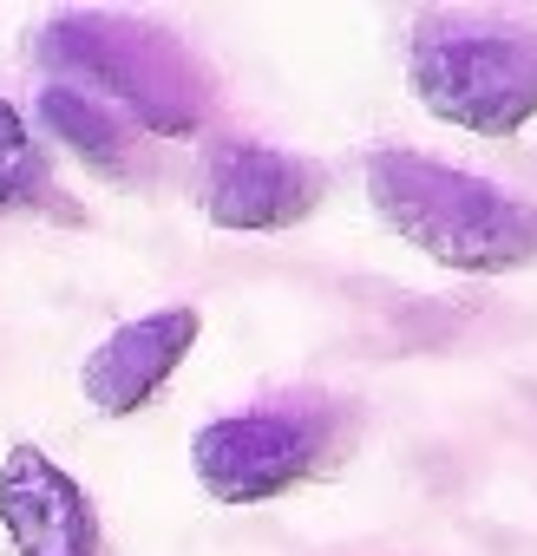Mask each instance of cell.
<instances>
[{"mask_svg":"<svg viewBox=\"0 0 537 556\" xmlns=\"http://www.w3.org/2000/svg\"><path fill=\"white\" fill-rule=\"evenodd\" d=\"M367 203L380 223L459 275H511L537 262V203L472 177L426 151H374L367 157Z\"/></svg>","mask_w":537,"mask_h":556,"instance_id":"2","label":"cell"},{"mask_svg":"<svg viewBox=\"0 0 537 556\" xmlns=\"http://www.w3.org/2000/svg\"><path fill=\"white\" fill-rule=\"evenodd\" d=\"M40 66L47 79L112 105L151 138H197L216 118V73L210 60L145 14L112 8H66L40 27Z\"/></svg>","mask_w":537,"mask_h":556,"instance_id":"1","label":"cell"},{"mask_svg":"<svg viewBox=\"0 0 537 556\" xmlns=\"http://www.w3.org/2000/svg\"><path fill=\"white\" fill-rule=\"evenodd\" d=\"M413 99L478 138H511L537 118V27L498 14H420L407 47Z\"/></svg>","mask_w":537,"mask_h":556,"instance_id":"4","label":"cell"},{"mask_svg":"<svg viewBox=\"0 0 537 556\" xmlns=\"http://www.w3.org/2000/svg\"><path fill=\"white\" fill-rule=\"evenodd\" d=\"M34 112H40V131L60 138L73 157H86L99 177H132L138 157H145V131L132 118H118L112 105H99V99H86V92H73L60 79L40 86Z\"/></svg>","mask_w":537,"mask_h":556,"instance_id":"8","label":"cell"},{"mask_svg":"<svg viewBox=\"0 0 537 556\" xmlns=\"http://www.w3.org/2000/svg\"><path fill=\"white\" fill-rule=\"evenodd\" d=\"M0 210H53L66 216V197L53 184V157L21 118V105L0 99Z\"/></svg>","mask_w":537,"mask_h":556,"instance_id":"9","label":"cell"},{"mask_svg":"<svg viewBox=\"0 0 537 556\" xmlns=\"http://www.w3.org/2000/svg\"><path fill=\"white\" fill-rule=\"evenodd\" d=\"M197 334H203V315H197L190 302L151 308V315L112 328V334L86 354V367H79L86 406L105 413V419H125V413L151 406V393L184 367V354L197 348Z\"/></svg>","mask_w":537,"mask_h":556,"instance_id":"7","label":"cell"},{"mask_svg":"<svg viewBox=\"0 0 537 556\" xmlns=\"http://www.w3.org/2000/svg\"><path fill=\"white\" fill-rule=\"evenodd\" d=\"M328 170L309 151L262 138H216L197 177V203L216 229H296L322 210Z\"/></svg>","mask_w":537,"mask_h":556,"instance_id":"5","label":"cell"},{"mask_svg":"<svg viewBox=\"0 0 537 556\" xmlns=\"http://www.w3.org/2000/svg\"><path fill=\"white\" fill-rule=\"evenodd\" d=\"M0 523L14 556H105L92 497L40 445H14L0 458Z\"/></svg>","mask_w":537,"mask_h":556,"instance_id":"6","label":"cell"},{"mask_svg":"<svg viewBox=\"0 0 537 556\" xmlns=\"http://www.w3.org/2000/svg\"><path fill=\"white\" fill-rule=\"evenodd\" d=\"M361 432V406L328 387L262 393L190 439V471L216 504H268L296 484L328 478Z\"/></svg>","mask_w":537,"mask_h":556,"instance_id":"3","label":"cell"}]
</instances>
